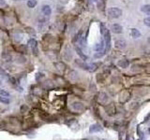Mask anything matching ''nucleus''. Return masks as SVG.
I'll use <instances>...</instances> for the list:
<instances>
[{
  "mask_svg": "<svg viewBox=\"0 0 150 140\" xmlns=\"http://www.w3.org/2000/svg\"><path fill=\"white\" fill-rule=\"evenodd\" d=\"M104 47H105V43H104V40H101L99 43H98V44H96V46L94 47V50L96 51H102L103 50H104Z\"/></svg>",
  "mask_w": 150,
  "mask_h": 140,
  "instance_id": "9d476101",
  "label": "nucleus"
},
{
  "mask_svg": "<svg viewBox=\"0 0 150 140\" xmlns=\"http://www.w3.org/2000/svg\"><path fill=\"white\" fill-rule=\"evenodd\" d=\"M28 45H29V47H30L31 50H32L33 53L38 54V42H37V40H35L34 38H32V39H30L29 41H28Z\"/></svg>",
  "mask_w": 150,
  "mask_h": 140,
  "instance_id": "7ed1b4c3",
  "label": "nucleus"
},
{
  "mask_svg": "<svg viewBox=\"0 0 150 140\" xmlns=\"http://www.w3.org/2000/svg\"><path fill=\"white\" fill-rule=\"evenodd\" d=\"M130 35H131V37H134V38H138V37H141V33L139 32L138 29L132 28V29H131V32H130Z\"/></svg>",
  "mask_w": 150,
  "mask_h": 140,
  "instance_id": "f8f14e48",
  "label": "nucleus"
},
{
  "mask_svg": "<svg viewBox=\"0 0 150 140\" xmlns=\"http://www.w3.org/2000/svg\"><path fill=\"white\" fill-rule=\"evenodd\" d=\"M126 41L124 39H117L115 41V47H116L117 49H124L126 48Z\"/></svg>",
  "mask_w": 150,
  "mask_h": 140,
  "instance_id": "1a4fd4ad",
  "label": "nucleus"
},
{
  "mask_svg": "<svg viewBox=\"0 0 150 140\" xmlns=\"http://www.w3.org/2000/svg\"><path fill=\"white\" fill-rule=\"evenodd\" d=\"M82 140H88V139H85V138H84V139H82Z\"/></svg>",
  "mask_w": 150,
  "mask_h": 140,
  "instance_id": "b1692460",
  "label": "nucleus"
},
{
  "mask_svg": "<svg viewBox=\"0 0 150 140\" xmlns=\"http://www.w3.org/2000/svg\"><path fill=\"white\" fill-rule=\"evenodd\" d=\"M1 84H2V81H1V79H0V86H1Z\"/></svg>",
  "mask_w": 150,
  "mask_h": 140,
  "instance_id": "4be33fe9",
  "label": "nucleus"
},
{
  "mask_svg": "<svg viewBox=\"0 0 150 140\" xmlns=\"http://www.w3.org/2000/svg\"><path fill=\"white\" fill-rule=\"evenodd\" d=\"M143 23H145V24L146 26L150 27V16H149V17H146V18H145V20H143Z\"/></svg>",
  "mask_w": 150,
  "mask_h": 140,
  "instance_id": "aec40b11",
  "label": "nucleus"
},
{
  "mask_svg": "<svg viewBox=\"0 0 150 140\" xmlns=\"http://www.w3.org/2000/svg\"><path fill=\"white\" fill-rule=\"evenodd\" d=\"M72 108L76 111H83L84 109V106L83 103L81 102H73L72 105H71Z\"/></svg>",
  "mask_w": 150,
  "mask_h": 140,
  "instance_id": "20e7f679",
  "label": "nucleus"
},
{
  "mask_svg": "<svg viewBox=\"0 0 150 140\" xmlns=\"http://www.w3.org/2000/svg\"><path fill=\"white\" fill-rule=\"evenodd\" d=\"M75 50H76V51H77V53L79 54L80 57H81V58H82L83 60H84H84H86V59H87V56H86V55H84V52H83L82 50L80 49L79 47H75Z\"/></svg>",
  "mask_w": 150,
  "mask_h": 140,
  "instance_id": "4468645a",
  "label": "nucleus"
},
{
  "mask_svg": "<svg viewBox=\"0 0 150 140\" xmlns=\"http://www.w3.org/2000/svg\"><path fill=\"white\" fill-rule=\"evenodd\" d=\"M104 53H105V52H101V51H99V53L95 54V58H99V57H101V56L104 55Z\"/></svg>",
  "mask_w": 150,
  "mask_h": 140,
  "instance_id": "412c9836",
  "label": "nucleus"
},
{
  "mask_svg": "<svg viewBox=\"0 0 150 140\" xmlns=\"http://www.w3.org/2000/svg\"><path fill=\"white\" fill-rule=\"evenodd\" d=\"M38 4V1L37 0H28L27 1V7L30 8V9H33L35 8Z\"/></svg>",
  "mask_w": 150,
  "mask_h": 140,
  "instance_id": "dca6fc26",
  "label": "nucleus"
},
{
  "mask_svg": "<svg viewBox=\"0 0 150 140\" xmlns=\"http://www.w3.org/2000/svg\"><path fill=\"white\" fill-rule=\"evenodd\" d=\"M117 65H118V66L121 68H127V67H129V60H127V59H122V60L118 61Z\"/></svg>",
  "mask_w": 150,
  "mask_h": 140,
  "instance_id": "0eeeda50",
  "label": "nucleus"
},
{
  "mask_svg": "<svg viewBox=\"0 0 150 140\" xmlns=\"http://www.w3.org/2000/svg\"><path fill=\"white\" fill-rule=\"evenodd\" d=\"M111 30L113 31V33H115V34H121V33L123 32V27H122L120 24H118V23H115V24L112 25Z\"/></svg>",
  "mask_w": 150,
  "mask_h": 140,
  "instance_id": "39448f33",
  "label": "nucleus"
},
{
  "mask_svg": "<svg viewBox=\"0 0 150 140\" xmlns=\"http://www.w3.org/2000/svg\"><path fill=\"white\" fill-rule=\"evenodd\" d=\"M101 131H102V127L98 123L92 124L89 127V132L90 133H98V132H101Z\"/></svg>",
  "mask_w": 150,
  "mask_h": 140,
  "instance_id": "423d86ee",
  "label": "nucleus"
},
{
  "mask_svg": "<svg viewBox=\"0 0 150 140\" xmlns=\"http://www.w3.org/2000/svg\"><path fill=\"white\" fill-rule=\"evenodd\" d=\"M41 11L44 15L49 16L50 14L52 13V9L49 5H44V6H42V8H41Z\"/></svg>",
  "mask_w": 150,
  "mask_h": 140,
  "instance_id": "6e6552de",
  "label": "nucleus"
},
{
  "mask_svg": "<svg viewBox=\"0 0 150 140\" xmlns=\"http://www.w3.org/2000/svg\"><path fill=\"white\" fill-rule=\"evenodd\" d=\"M141 10L143 12V13L147 14V15H150V5H143L141 8Z\"/></svg>",
  "mask_w": 150,
  "mask_h": 140,
  "instance_id": "ddd939ff",
  "label": "nucleus"
},
{
  "mask_svg": "<svg viewBox=\"0 0 150 140\" xmlns=\"http://www.w3.org/2000/svg\"><path fill=\"white\" fill-rule=\"evenodd\" d=\"M0 96L9 97V93L6 91V90H4V89H0Z\"/></svg>",
  "mask_w": 150,
  "mask_h": 140,
  "instance_id": "a211bd4d",
  "label": "nucleus"
},
{
  "mask_svg": "<svg viewBox=\"0 0 150 140\" xmlns=\"http://www.w3.org/2000/svg\"><path fill=\"white\" fill-rule=\"evenodd\" d=\"M148 132H149V133H150V128H149V129H148Z\"/></svg>",
  "mask_w": 150,
  "mask_h": 140,
  "instance_id": "5701e85b",
  "label": "nucleus"
},
{
  "mask_svg": "<svg viewBox=\"0 0 150 140\" xmlns=\"http://www.w3.org/2000/svg\"><path fill=\"white\" fill-rule=\"evenodd\" d=\"M26 62V58L24 57H23V56H18L17 57V63H24Z\"/></svg>",
  "mask_w": 150,
  "mask_h": 140,
  "instance_id": "6ab92c4d",
  "label": "nucleus"
},
{
  "mask_svg": "<svg viewBox=\"0 0 150 140\" xmlns=\"http://www.w3.org/2000/svg\"><path fill=\"white\" fill-rule=\"evenodd\" d=\"M19 1H20V0H19Z\"/></svg>",
  "mask_w": 150,
  "mask_h": 140,
  "instance_id": "393cba45",
  "label": "nucleus"
},
{
  "mask_svg": "<svg viewBox=\"0 0 150 140\" xmlns=\"http://www.w3.org/2000/svg\"><path fill=\"white\" fill-rule=\"evenodd\" d=\"M99 101H101V103H106L108 101V96H107V94L106 93H101V94H99Z\"/></svg>",
  "mask_w": 150,
  "mask_h": 140,
  "instance_id": "2eb2a0df",
  "label": "nucleus"
},
{
  "mask_svg": "<svg viewBox=\"0 0 150 140\" xmlns=\"http://www.w3.org/2000/svg\"><path fill=\"white\" fill-rule=\"evenodd\" d=\"M75 63L77 64V65H79L80 67H82L83 69L87 70V71H88L89 65H87V64H85L84 62H83V61H81V60H76V61H75Z\"/></svg>",
  "mask_w": 150,
  "mask_h": 140,
  "instance_id": "9b49d317",
  "label": "nucleus"
},
{
  "mask_svg": "<svg viewBox=\"0 0 150 140\" xmlns=\"http://www.w3.org/2000/svg\"><path fill=\"white\" fill-rule=\"evenodd\" d=\"M9 99L8 97H5V96H0V103H2V104H5V105H8L9 104Z\"/></svg>",
  "mask_w": 150,
  "mask_h": 140,
  "instance_id": "f3484780",
  "label": "nucleus"
},
{
  "mask_svg": "<svg viewBox=\"0 0 150 140\" xmlns=\"http://www.w3.org/2000/svg\"><path fill=\"white\" fill-rule=\"evenodd\" d=\"M108 15L113 19H117L122 15V10L118 8H111L108 10Z\"/></svg>",
  "mask_w": 150,
  "mask_h": 140,
  "instance_id": "f03ea898",
  "label": "nucleus"
},
{
  "mask_svg": "<svg viewBox=\"0 0 150 140\" xmlns=\"http://www.w3.org/2000/svg\"><path fill=\"white\" fill-rule=\"evenodd\" d=\"M101 34H102L103 37H104V43H105L106 46V50H109L111 47V36L110 33H109V30L103 24H101Z\"/></svg>",
  "mask_w": 150,
  "mask_h": 140,
  "instance_id": "f257e3e1",
  "label": "nucleus"
}]
</instances>
